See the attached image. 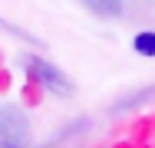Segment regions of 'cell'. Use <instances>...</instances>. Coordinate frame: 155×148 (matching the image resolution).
<instances>
[{
    "label": "cell",
    "mask_w": 155,
    "mask_h": 148,
    "mask_svg": "<svg viewBox=\"0 0 155 148\" xmlns=\"http://www.w3.org/2000/svg\"><path fill=\"white\" fill-rule=\"evenodd\" d=\"M0 135H3L7 142L27 138V122L20 118L17 109H0Z\"/></svg>",
    "instance_id": "obj_2"
},
{
    "label": "cell",
    "mask_w": 155,
    "mask_h": 148,
    "mask_svg": "<svg viewBox=\"0 0 155 148\" xmlns=\"http://www.w3.org/2000/svg\"><path fill=\"white\" fill-rule=\"evenodd\" d=\"M0 148H17V145H13V142H7V138H3V142H0Z\"/></svg>",
    "instance_id": "obj_5"
},
{
    "label": "cell",
    "mask_w": 155,
    "mask_h": 148,
    "mask_svg": "<svg viewBox=\"0 0 155 148\" xmlns=\"http://www.w3.org/2000/svg\"><path fill=\"white\" fill-rule=\"evenodd\" d=\"M27 72H30V76H33V79H36L43 89H50V92H60V95H69V79L63 76L56 66H50L46 59L30 56V59H27Z\"/></svg>",
    "instance_id": "obj_1"
},
{
    "label": "cell",
    "mask_w": 155,
    "mask_h": 148,
    "mask_svg": "<svg viewBox=\"0 0 155 148\" xmlns=\"http://www.w3.org/2000/svg\"><path fill=\"white\" fill-rule=\"evenodd\" d=\"M93 7H99V10H116L119 7V0H89Z\"/></svg>",
    "instance_id": "obj_4"
},
{
    "label": "cell",
    "mask_w": 155,
    "mask_h": 148,
    "mask_svg": "<svg viewBox=\"0 0 155 148\" xmlns=\"http://www.w3.org/2000/svg\"><path fill=\"white\" fill-rule=\"evenodd\" d=\"M132 46H135V53H142V56H155V33H139Z\"/></svg>",
    "instance_id": "obj_3"
}]
</instances>
